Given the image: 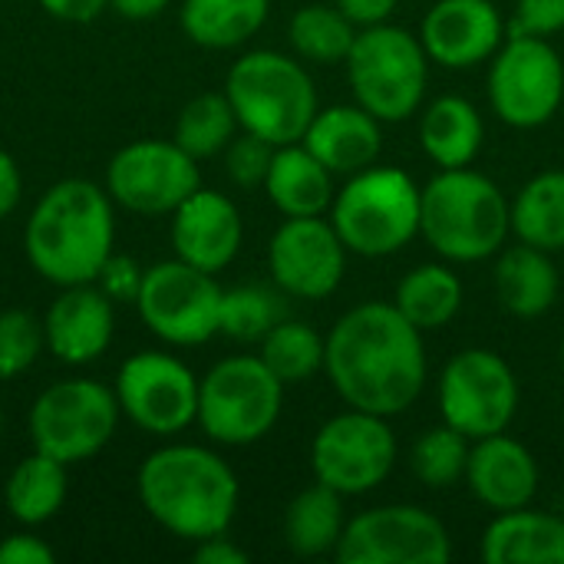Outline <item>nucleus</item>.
<instances>
[{"instance_id": "obj_1", "label": "nucleus", "mask_w": 564, "mask_h": 564, "mask_svg": "<svg viewBox=\"0 0 564 564\" xmlns=\"http://www.w3.org/2000/svg\"><path fill=\"white\" fill-rule=\"evenodd\" d=\"M324 370L347 406L387 420L400 416L426 387L423 330L397 304H357L330 327Z\"/></svg>"}, {"instance_id": "obj_2", "label": "nucleus", "mask_w": 564, "mask_h": 564, "mask_svg": "<svg viewBox=\"0 0 564 564\" xmlns=\"http://www.w3.org/2000/svg\"><path fill=\"white\" fill-rule=\"evenodd\" d=\"M139 499L165 532L205 542L228 532L238 512V479L212 449L165 446L142 463Z\"/></svg>"}, {"instance_id": "obj_3", "label": "nucleus", "mask_w": 564, "mask_h": 564, "mask_svg": "<svg viewBox=\"0 0 564 564\" xmlns=\"http://www.w3.org/2000/svg\"><path fill=\"white\" fill-rule=\"evenodd\" d=\"M112 205L102 188L66 178L30 212L26 254L30 264L59 288L89 284L112 258Z\"/></svg>"}, {"instance_id": "obj_4", "label": "nucleus", "mask_w": 564, "mask_h": 564, "mask_svg": "<svg viewBox=\"0 0 564 564\" xmlns=\"http://www.w3.org/2000/svg\"><path fill=\"white\" fill-rule=\"evenodd\" d=\"M512 205L482 172L443 169L420 188V235L446 261L476 264L506 248Z\"/></svg>"}, {"instance_id": "obj_5", "label": "nucleus", "mask_w": 564, "mask_h": 564, "mask_svg": "<svg viewBox=\"0 0 564 564\" xmlns=\"http://www.w3.org/2000/svg\"><path fill=\"white\" fill-rule=\"evenodd\" d=\"M225 96L238 126L271 145L301 142L317 116V89L311 73L274 50L245 53L225 79Z\"/></svg>"}, {"instance_id": "obj_6", "label": "nucleus", "mask_w": 564, "mask_h": 564, "mask_svg": "<svg viewBox=\"0 0 564 564\" xmlns=\"http://www.w3.org/2000/svg\"><path fill=\"white\" fill-rule=\"evenodd\" d=\"M330 225L347 251L360 258H390L420 235V188L393 165L354 172L334 195Z\"/></svg>"}, {"instance_id": "obj_7", "label": "nucleus", "mask_w": 564, "mask_h": 564, "mask_svg": "<svg viewBox=\"0 0 564 564\" xmlns=\"http://www.w3.org/2000/svg\"><path fill=\"white\" fill-rule=\"evenodd\" d=\"M344 63L357 106L380 122H403L423 106L430 56L410 30L393 23L360 26Z\"/></svg>"}, {"instance_id": "obj_8", "label": "nucleus", "mask_w": 564, "mask_h": 564, "mask_svg": "<svg viewBox=\"0 0 564 564\" xmlns=\"http://www.w3.org/2000/svg\"><path fill=\"white\" fill-rule=\"evenodd\" d=\"M284 403V383L261 357H228L198 383V423L225 446H251L264 440Z\"/></svg>"}, {"instance_id": "obj_9", "label": "nucleus", "mask_w": 564, "mask_h": 564, "mask_svg": "<svg viewBox=\"0 0 564 564\" xmlns=\"http://www.w3.org/2000/svg\"><path fill=\"white\" fill-rule=\"evenodd\" d=\"M436 397L443 423L459 430L466 440H486L512 426L519 410V380L502 354L469 347L443 367Z\"/></svg>"}, {"instance_id": "obj_10", "label": "nucleus", "mask_w": 564, "mask_h": 564, "mask_svg": "<svg viewBox=\"0 0 564 564\" xmlns=\"http://www.w3.org/2000/svg\"><path fill=\"white\" fill-rule=\"evenodd\" d=\"M221 301L218 281L182 258L149 268L135 294L145 327L175 347H195L221 334Z\"/></svg>"}, {"instance_id": "obj_11", "label": "nucleus", "mask_w": 564, "mask_h": 564, "mask_svg": "<svg viewBox=\"0 0 564 564\" xmlns=\"http://www.w3.org/2000/svg\"><path fill=\"white\" fill-rule=\"evenodd\" d=\"M397 466V436L387 416L347 410L327 420L311 443L314 479L347 496H367Z\"/></svg>"}, {"instance_id": "obj_12", "label": "nucleus", "mask_w": 564, "mask_h": 564, "mask_svg": "<svg viewBox=\"0 0 564 564\" xmlns=\"http://www.w3.org/2000/svg\"><path fill=\"white\" fill-rule=\"evenodd\" d=\"M116 420V393L93 380H63L36 397L30 410V436L36 453L69 466L96 456L112 440Z\"/></svg>"}, {"instance_id": "obj_13", "label": "nucleus", "mask_w": 564, "mask_h": 564, "mask_svg": "<svg viewBox=\"0 0 564 564\" xmlns=\"http://www.w3.org/2000/svg\"><path fill=\"white\" fill-rule=\"evenodd\" d=\"M492 112L512 129L545 126L564 102V63L545 36H509L489 69Z\"/></svg>"}, {"instance_id": "obj_14", "label": "nucleus", "mask_w": 564, "mask_h": 564, "mask_svg": "<svg viewBox=\"0 0 564 564\" xmlns=\"http://www.w3.org/2000/svg\"><path fill=\"white\" fill-rule=\"evenodd\" d=\"M340 564H446V525L420 506H380L354 516L334 549Z\"/></svg>"}, {"instance_id": "obj_15", "label": "nucleus", "mask_w": 564, "mask_h": 564, "mask_svg": "<svg viewBox=\"0 0 564 564\" xmlns=\"http://www.w3.org/2000/svg\"><path fill=\"white\" fill-rule=\"evenodd\" d=\"M195 162L198 159H192L175 139H142L112 155L106 169V188L119 205L139 215H165L202 188Z\"/></svg>"}, {"instance_id": "obj_16", "label": "nucleus", "mask_w": 564, "mask_h": 564, "mask_svg": "<svg viewBox=\"0 0 564 564\" xmlns=\"http://www.w3.org/2000/svg\"><path fill=\"white\" fill-rule=\"evenodd\" d=\"M119 410L145 433L172 436L198 420V380L169 354H135L116 377Z\"/></svg>"}, {"instance_id": "obj_17", "label": "nucleus", "mask_w": 564, "mask_h": 564, "mask_svg": "<svg viewBox=\"0 0 564 564\" xmlns=\"http://www.w3.org/2000/svg\"><path fill=\"white\" fill-rule=\"evenodd\" d=\"M347 254L350 251L337 228L324 215H307L288 218L274 231L268 245V268L284 294L301 301H324L340 288Z\"/></svg>"}, {"instance_id": "obj_18", "label": "nucleus", "mask_w": 564, "mask_h": 564, "mask_svg": "<svg viewBox=\"0 0 564 564\" xmlns=\"http://www.w3.org/2000/svg\"><path fill=\"white\" fill-rule=\"evenodd\" d=\"M506 20L492 0H436L420 23V43L430 63L473 69L499 53Z\"/></svg>"}, {"instance_id": "obj_19", "label": "nucleus", "mask_w": 564, "mask_h": 564, "mask_svg": "<svg viewBox=\"0 0 564 564\" xmlns=\"http://www.w3.org/2000/svg\"><path fill=\"white\" fill-rule=\"evenodd\" d=\"M172 215H175L172 248L182 261H188L208 274H215L235 261V254L241 248L245 225H241V215L231 198H225L221 192L198 188Z\"/></svg>"}, {"instance_id": "obj_20", "label": "nucleus", "mask_w": 564, "mask_h": 564, "mask_svg": "<svg viewBox=\"0 0 564 564\" xmlns=\"http://www.w3.org/2000/svg\"><path fill=\"white\" fill-rule=\"evenodd\" d=\"M466 482L486 509L512 512L532 506V499L539 496L542 473L529 446L506 433H496L476 440V446L469 449Z\"/></svg>"}, {"instance_id": "obj_21", "label": "nucleus", "mask_w": 564, "mask_h": 564, "mask_svg": "<svg viewBox=\"0 0 564 564\" xmlns=\"http://www.w3.org/2000/svg\"><path fill=\"white\" fill-rule=\"evenodd\" d=\"M46 347L63 364H89L112 340V304L106 291L86 284L66 288L46 311L43 321Z\"/></svg>"}, {"instance_id": "obj_22", "label": "nucleus", "mask_w": 564, "mask_h": 564, "mask_svg": "<svg viewBox=\"0 0 564 564\" xmlns=\"http://www.w3.org/2000/svg\"><path fill=\"white\" fill-rule=\"evenodd\" d=\"M334 175H354L377 165L383 149V122L357 102L317 109L301 139Z\"/></svg>"}, {"instance_id": "obj_23", "label": "nucleus", "mask_w": 564, "mask_h": 564, "mask_svg": "<svg viewBox=\"0 0 564 564\" xmlns=\"http://www.w3.org/2000/svg\"><path fill=\"white\" fill-rule=\"evenodd\" d=\"M264 192L284 218L324 215V212H330L334 195H337L334 172L304 142L274 149V159H271V169L264 178Z\"/></svg>"}, {"instance_id": "obj_24", "label": "nucleus", "mask_w": 564, "mask_h": 564, "mask_svg": "<svg viewBox=\"0 0 564 564\" xmlns=\"http://www.w3.org/2000/svg\"><path fill=\"white\" fill-rule=\"evenodd\" d=\"M482 558L489 564H564V519L529 506L499 512L482 535Z\"/></svg>"}, {"instance_id": "obj_25", "label": "nucleus", "mask_w": 564, "mask_h": 564, "mask_svg": "<svg viewBox=\"0 0 564 564\" xmlns=\"http://www.w3.org/2000/svg\"><path fill=\"white\" fill-rule=\"evenodd\" d=\"M562 291V274L549 251L532 248L519 241L516 248H506L496 264V294L502 307L516 317H542L555 307Z\"/></svg>"}, {"instance_id": "obj_26", "label": "nucleus", "mask_w": 564, "mask_h": 564, "mask_svg": "<svg viewBox=\"0 0 564 564\" xmlns=\"http://www.w3.org/2000/svg\"><path fill=\"white\" fill-rule=\"evenodd\" d=\"M486 139L482 112L466 96H440L420 119V145L440 169H466Z\"/></svg>"}, {"instance_id": "obj_27", "label": "nucleus", "mask_w": 564, "mask_h": 564, "mask_svg": "<svg viewBox=\"0 0 564 564\" xmlns=\"http://www.w3.org/2000/svg\"><path fill=\"white\" fill-rule=\"evenodd\" d=\"M344 496L314 482L311 489L297 492L284 512V542L301 558H317L337 549L344 535Z\"/></svg>"}, {"instance_id": "obj_28", "label": "nucleus", "mask_w": 564, "mask_h": 564, "mask_svg": "<svg viewBox=\"0 0 564 564\" xmlns=\"http://www.w3.org/2000/svg\"><path fill=\"white\" fill-rule=\"evenodd\" d=\"M271 0H185L182 30L192 43L208 50H231L248 43L268 20Z\"/></svg>"}, {"instance_id": "obj_29", "label": "nucleus", "mask_w": 564, "mask_h": 564, "mask_svg": "<svg viewBox=\"0 0 564 564\" xmlns=\"http://www.w3.org/2000/svg\"><path fill=\"white\" fill-rule=\"evenodd\" d=\"M393 304L423 334L446 327L463 307V281L446 264H420L400 284Z\"/></svg>"}, {"instance_id": "obj_30", "label": "nucleus", "mask_w": 564, "mask_h": 564, "mask_svg": "<svg viewBox=\"0 0 564 564\" xmlns=\"http://www.w3.org/2000/svg\"><path fill=\"white\" fill-rule=\"evenodd\" d=\"M512 231L519 241L542 248V251H562L564 248V172L549 169L539 172L532 182L522 185V192L512 202Z\"/></svg>"}, {"instance_id": "obj_31", "label": "nucleus", "mask_w": 564, "mask_h": 564, "mask_svg": "<svg viewBox=\"0 0 564 564\" xmlns=\"http://www.w3.org/2000/svg\"><path fill=\"white\" fill-rule=\"evenodd\" d=\"M66 499V463L33 453L7 479V509L23 525H40L59 512Z\"/></svg>"}, {"instance_id": "obj_32", "label": "nucleus", "mask_w": 564, "mask_h": 564, "mask_svg": "<svg viewBox=\"0 0 564 564\" xmlns=\"http://www.w3.org/2000/svg\"><path fill=\"white\" fill-rule=\"evenodd\" d=\"M327 340L304 321H278L261 337V360L284 383H307L317 370H324Z\"/></svg>"}, {"instance_id": "obj_33", "label": "nucleus", "mask_w": 564, "mask_h": 564, "mask_svg": "<svg viewBox=\"0 0 564 564\" xmlns=\"http://www.w3.org/2000/svg\"><path fill=\"white\" fill-rule=\"evenodd\" d=\"M291 46L301 59L311 63H344L354 40H357V26L327 3H307L291 17L288 26Z\"/></svg>"}, {"instance_id": "obj_34", "label": "nucleus", "mask_w": 564, "mask_h": 564, "mask_svg": "<svg viewBox=\"0 0 564 564\" xmlns=\"http://www.w3.org/2000/svg\"><path fill=\"white\" fill-rule=\"evenodd\" d=\"M235 126H238V116H235L228 96L202 93L182 109V116L175 122V142L192 159H208V155H218L221 149H228Z\"/></svg>"}, {"instance_id": "obj_35", "label": "nucleus", "mask_w": 564, "mask_h": 564, "mask_svg": "<svg viewBox=\"0 0 564 564\" xmlns=\"http://www.w3.org/2000/svg\"><path fill=\"white\" fill-rule=\"evenodd\" d=\"M469 463V440L453 430L449 423L426 430L410 453V469L426 489H449L466 479Z\"/></svg>"}, {"instance_id": "obj_36", "label": "nucleus", "mask_w": 564, "mask_h": 564, "mask_svg": "<svg viewBox=\"0 0 564 564\" xmlns=\"http://www.w3.org/2000/svg\"><path fill=\"white\" fill-rule=\"evenodd\" d=\"M281 321V304L264 288H235L221 301V334L241 344L261 340Z\"/></svg>"}, {"instance_id": "obj_37", "label": "nucleus", "mask_w": 564, "mask_h": 564, "mask_svg": "<svg viewBox=\"0 0 564 564\" xmlns=\"http://www.w3.org/2000/svg\"><path fill=\"white\" fill-rule=\"evenodd\" d=\"M46 344L43 324L26 311H3L0 314V377H17L33 367Z\"/></svg>"}, {"instance_id": "obj_38", "label": "nucleus", "mask_w": 564, "mask_h": 564, "mask_svg": "<svg viewBox=\"0 0 564 564\" xmlns=\"http://www.w3.org/2000/svg\"><path fill=\"white\" fill-rule=\"evenodd\" d=\"M274 149L278 145H271L261 135H251V132H245L241 139H231L228 149H225V162H228L231 182L241 185V188L264 185L271 159H274Z\"/></svg>"}, {"instance_id": "obj_39", "label": "nucleus", "mask_w": 564, "mask_h": 564, "mask_svg": "<svg viewBox=\"0 0 564 564\" xmlns=\"http://www.w3.org/2000/svg\"><path fill=\"white\" fill-rule=\"evenodd\" d=\"M564 30V0H516L512 36H552Z\"/></svg>"}, {"instance_id": "obj_40", "label": "nucleus", "mask_w": 564, "mask_h": 564, "mask_svg": "<svg viewBox=\"0 0 564 564\" xmlns=\"http://www.w3.org/2000/svg\"><path fill=\"white\" fill-rule=\"evenodd\" d=\"M53 549L33 535H10L0 545V564H53Z\"/></svg>"}, {"instance_id": "obj_41", "label": "nucleus", "mask_w": 564, "mask_h": 564, "mask_svg": "<svg viewBox=\"0 0 564 564\" xmlns=\"http://www.w3.org/2000/svg\"><path fill=\"white\" fill-rule=\"evenodd\" d=\"M102 278V291L109 297H129V294H139V284H142V274L135 271L132 261L126 258H109L99 271Z\"/></svg>"}, {"instance_id": "obj_42", "label": "nucleus", "mask_w": 564, "mask_h": 564, "mask_svg": "<svg viewBox=\"0 0 564 564\" xmlns=\"http://www.w3.org/2000/svg\"><path fill=\"white\" fill-rule=\"evenodd\" d=\"M400 0H334V7L354 23V26H373L387 23Z\"/></svg>"}, {"instance_id": "obj_43", "label": "nucleus", "mask_w": 564, "mask_h": 564, "mask_svg": "<svg viewBox=\"0 0 564 564\" xmlns=\"http://www.w3.org/2000/svg\"><path fill=\"white\" fill-rule=\"evenodd\" d=\"M195 562L198 564H248V552L238 549L235 542H228L225 535L205 539L195 549Z\"/></svg>"}, {"instance_id": "obj_44", "label": "nucleus", "mask_w": 564, "mask_h": 564, "mask_svg": "<svg viewBox=\"0 0 564 564\" xmlns=\"http://www.w3.org/2000/svg\"><path fill=\"white\" fill-rule=\"evenodd\" d=\"M53 17L59 20H73V23H89L102 13V7L109 0H40Z\"/></svg>"}, {"instance_id": "obj_45", "label": "nucleus", "mask_w": 564, "mask_h": 564, "mask_svg": "<svg viewBox=\"0 0 564 564\" xmlns=\"http://www.w3.org/2000/svg\"><path fill=\"white\" fill-rule=\"evenodd\" d=\"M17 202H20V169L7 152H0V218L10 215Z\"/></svg>"}, {"instance_id": "obj_46", "label": "nucleus", "mask_w": 564, "mask_h": 564, "mask_svg": "<svg viewBox=\"0 0 564 564\" xmlns=\"http://www.w3.org/2000/svg\"><path fill=\"white\" fill-rule=\"evenodd\" d=\"M116 13L129 17V20H149L155 13H162L169 7V0H109Z\"/></svg>"}, {"instance_id": "obj_47", "label": "nucleus", "mask_w": 564, "mask_h": 564, "mask_svg": "<svg viewBox=\"0 0 564 564\" xmlns=\"http://www.w3.org/2000/svg\"><path fill=\"white\" fill-rule=\"evenodd\" d=\"M562 367H564V340H562Z\"/></svg>"}]
</instances>
